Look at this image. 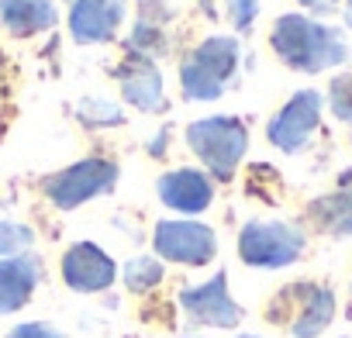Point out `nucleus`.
<instances>
[{
    "label": "nucleus",
    "instance_id": "f257e3e1",
    "mask_svg": "<svg viewBox=\"0 0 352 338\" xmlns=\"http://www.w3.org/2000/svg\"><path fill=\"white\" fill-rule=\"evenodd\" d=\"M276 59L297 73H324L349 59L345 35L307 14H280L270 32Z\"/></svg>",
    "mask_w": 352,
    "mask_h": 338
},
{
    "label": "nucleus",
    "instance_id": "f03ea898",
    "mask_svg": "<svg viewBox=\"0 0 352 338\" xmlns=\"http://www.w3.org/2000/svg\"><path fill=\"white\" fill-rule=\"evenodd\" d=\"M239 69V42L232 35H214L201 42L180 66V87L187 100H218Z\"/></svg>",
    "mask_w": 352,
    "mask_h": 338
},
{
    "label": "nucleus",
    "instance_id": "7ed1b4c3",
    "mask_svg": "<svg viewBox=\"0 0 352 338\" xmlns=\"http://www.w3.org/2000/svg\"><path fill=\"white\" fill-rule=\"evenodd\" d=\"M187 145L194 148V155L211 169V177L228 183L235 177L239 162L249 152V131L239 117H201L194 124H187Z\"/></svg>",
    "mask_w": 352,
    "mask_h": 338
},
{
    "label": "nucleus",
    "instance_id": "20e7f679",
    "mask_svg": "<svg viewBox=\"0 0 352 338\" xmlns=\"http://www.w3.org/2000/svg\"><path fill=\"white\" fill-rule=\"evenodd\" d=\"M307 249V235L290 221H249L239 232V256L252 269H287Z\"/></svg>",
    "mask_w": 352,
    "mask_h": 338
},
{
    "label": "nucleus",
    "instance_id": "39448f33",
    "mask_svg": "<svg viewBox=\"0 0 352 338\" xmlns=\"http://www.w3.org/2000/svg\"><path fill=\"white\" fill-rule=\"evenodd\" d=\"M118 183V162L111 159H80L45 180V197L59 211H73L100 194H111Z\"/></svg>",
    "mask_w": 352,
    "mask_h": 338
},
{
    "label": "nucleus",
    "instance_id": "423d86ee",
    "mask_svg": "<svg viewBox=\"0 0 352 338\" xmlns=\"http://www.w3.org/2000/svg\"><path fill=\"white\" fill-rule=\"evenodd\" d=\"M152 249L159 259L176 266H208L218 256V235L204 221L194 218H169L159 221L152 232Z\"/></svg>",
    "mask_w": 352,
    "mask_h": 338
},
{
    "label": "nucleus",
    "instance_id": "0eeeda50",
    "mask_svg": "<svg viewBox=\"0 0 352 338\" xmlns=\"http://www.w3.org/2000/svg\"><path fill=\"white\" fill-rule=\"evenodd\" d=\"M176 300H180L184 314L194 324H204V328H239V321L245 317V311L239 307V300L228 290V273L225 269L214 273L208 283L184 286Z\"/></svg>",
    "mask_w": 352,
    "mask_h": 338
},
{
    "label": "nucleus",
    "instance_id": "6e6552de",
    "mask_svg": "<svg viewBox=\"0 0 352 338\" xmlns=\"http://www.w3.org/2000/svg\"><path fill=\"white\" fill-rule=\"evenodd\" d=\"M321 93L318 90H300V93H294L273 117H270V124H266V138L280 148V152H287V155H294V152H300L311 138H314V131H318V124H321Z\"/></svg>",
    "mask_w": 352,
    "mask_h": 338
},
{
    "label": "nucleus",
    "instance_id": "1a4fd4ad",
    "mask_svg": "<svg viewBox=\"0 0 352 338\" xmlns=\"http://www.w3.org/2000/svg\"><path fill=\"white\" fill-rule=\"evenodd\" d=\"M59 269H63V283L76 293H104L118 280L114 259L97 242H73Z\"/></svg>",
    "mask_w": 352,
    "mask_h": 338
},
{
    "label": "nucleus",
    "instance_id": "9d476101",
    "mask_svg": "<svg viewBox=\"0 0 352 338\" xmlns=\"http://www.w3.org/2000/svg\"><path fill=\"white\" fill-rule=\"evenodd\" d=\"M159 201L169 211H180V214H204L214 201V183L211 177H204L201 169H173V173H162L155 183Z\"/></svg>",
    "mask_w": 352,
    "mask_h": 338
},
{
    "label": "nucleus",
    "instance_id": "9b49d317",
    "mask_svg": "<svg viewBox=\"0 0 352 338\" xmlns=\"http://www.w3.org/2000/svg\"><path fill=\"white\" fill-rule=\"evenodd\" d=\"M124 21V0H73L69 4V35L80 45L111 42Z\"/></svg>",
    "mask_w": 352,
    "mask_h": 338
},
{
    "label": "nucleus",
    "instance_id": "f8f14e48",
    "mask_svg": "<svg viewBox=\"0 0 352 338\" xmlns=\"http://www.w3.org/2000/svg\"><path fill=\"white\" fill-rule=\"evenodd\" d=\"M118 83H121V97H124L131 107H138V111H145V114L162 111L166 90H162V73L155 69L152 59H145V56H128V59L121 63V69H118Z\"/></svg>",
    "mask_w": 352,
    "mask_h": 338
},
{
    "label": "nucleus",
    "instance_id": "ddd939ff",
    "mask_svg": "<svg viewBox=\"0 0 352 338\" xmlns=\"http://www.w3.org/2000/svg\"><path fill=\"white\" fill-rule=\"evenodd\" d=\"M42 283V259L25 252L14 259H0V314H18Z\"/></svg>",
    "mask_w": 352,
    "mask_h": 338
},
{
    "label": "nucleus",
    "instance_id": "4468645a",
    "mask_svg": "<svg viewBox=\"0 0 352 338\" xmlns=\"http://www.w3.org/2000/svg\"><path fill=\"white\" fill-rule=\"evenodd\" d=\"M297 311H294V321H290V335L294 338H318L331 317H335V293L328 286H318V283H297Z\"/></svg>",
    "mask_w": 352,
    "mask_h": 338
},
{
    "label": "nucleus",
    "instance_id": "2eb2a0df",
    "mask_svg": "<svg viewBox=\"0 0 352 338\" xmlns=\"http://www.w3.org/2000/svg\"><path fill=\"white\" fill-rule=\"evenodd\" d=\"M0 21L18 38L56 25V0H0Z\"/></svg>",
    "mask_w": 352,
    "mask_h": 338
},
{
    "label": "nucleus",
    "instance_id": "dca6fc26",
    "mask_svg": "<svg viewBox=\"0 0 352 338\" xmlns=\"http://www.w3.org/2000/svg\"><path fill=\"white\" fill-rule=\"evenodd\" d=\"M307 218H311L314 228H321L324 235H335V238L352 235V187L318 197V201L307 207Z\"/></svg>",
    "mask_w": 352,
    "mask_h": 338
},
{
    "label": "nucleus",
    "instance_id": "f3484780",
    "mask_svg": "<svg viewBox=\"0 0 352 338\" xmlns=\"http://www.w3.org/2000/svg\"><path fill=\"white\" fill-rule=\"evenodd\" d=\"M121 276H124V286L131 293H148V290H155L162 283L166 269H162V262L155 256H135V259L124 262V273Z\"/></svg>",
    "mask_w": 352,
    "mask_h": 338
},
{
    "label": "nucleus",
    "instance_id": "a211bd4d",
    "mask_svg": "<svg viewBox=\"0 0 352 338\" xmlns=\"http://www.w3.org/2000/svg\"><path fill=\"white\" fill-rule=\"evenodd\" d=\"M76 117L87 128H118V124H124V111L114 100H104V97H83L76 104Z\"/></svg>",
    "mask_w": 352,
    "mask_h": 338
},
{
    "label": "nucleus",
    "instance_id": "6ab92c4d",
    "mask_svg": "<svg viewBox=\"0 0 352 338\" xmlns=\"http://www.w3.org/2000/svg\"><path fill=\"white\" fill-rule=\"evenodd\" d=\"M32 245H35V232H32L28 225H18V221L0 218V259L25 256Z\"/></svg>",
    "mask_w": 352,
    "mask_h": 338
},
{
    "label": "nucleus",
    "instance_id": "aec40b11",
    "mask_svg": "<svg viewBox=\"0 0 352 338\" xmlns=\"http://www.w3.org/2000/svg\"><path fill=\"white\" fill-rule=\"evenodd\" d=\"M131 49L135 56H145V59H155L169 49L166 35H162V25H148V21H138L131 28Z\"/></svg>",
    "mask_w": 352,
    "mask_h": 338
},
{
    "label": "nucleus",
    "instance_id": "412c9836",
    "mask_svg": "<svg viewBox=\"0 0 352 338\" xmlns=\"http://www.w3.org/2000/svg\"><path fill=\"white\" fill-rule=\"evenodd\" d=\"M328 107L338 121L352 124V73H338L328 87Z\"/></svg>",
    "mask_w": 352,
    "mask_h": 338
},
{
    "label": "nucleus",
    "instance_id": "4be33fe9",
    "mask_svg": "<svg viewBox=\"0 0 352 338\" xmlns=\"http://www.w3.org/2000/svg\"><path fill=\"white\" fill-rule=\"evenodd\" d=\"M225 8H228V18L239 32H249L259 18V0H225Z\"/></svg>",
    "mask_w": 352,
    "mask_h": 338
},
{
    "label": "nucleus",
    "instance_id": "5701e85b",
    "mask_svg": "<svg viewBox=\"0 0 352 338\" xmlns=\"http://www.w3.org/2000/svg\"><path fill=\"white\" fill-rule=\"evenodd\" d=\"M8 338H66V335L56 324H49V321H25V324L11 328Z\"/></svg>",
    "mask_w": 352,
    "mask_h": 338
},
{
    "label": "nucleus",
    "instance_id": "b1692460",
    "mask_svg": "<svg viewBox=\"0 0 352 338\" xmlns=\"http://www.w3.org/2000/svg\"><path fill=\"white\" fill-rule=\"evenodd\" d=\"M169 8H166V0H138V21H148V25H162L169 21Z\"/></svg>",
    "mask_w": 352,
    "mask_h": 338
},
{
    "label": "nucleus",
    "instance_id": "393cba45",
    "mask_svg": "<svg viewBox=\"0 0 352 338\" xmlns=\"http://www.w3.org/2000/svg\"><path fill=\"white\" fill-rule=\"evenodd\" d=\"M166 145H169V131L162 128V131H159V135L152 138V145H148V152H152V155H162V148H166Z\"/></svg>",
    "mask_w": 352,
    "mask_h": 338
},
{
    "label": "nucleus",
    "instance_id": "a878e982",
    "mask_svg": "<svg viewBox=\"0 0 352 338\" xmlns=\"http://www.w3.org/2000/svg\"><path fill=\"white\" fill-rule=\"evenodd\" d=\"M297 4H304V8H311V11H328L331 4H338V0H297Z\"/></svg>",
    "mask_w": 352,
    "mask_h": 338
},
{
    "label": "nucleus",
    "instance_id": "bb28decb",
    "mask_svg": "<svg viewBox=\"0 0 352 338\" xmlns=\"http://www.w3.org/2000/svg\"><path fill=\"white\" fill-rule=\"evenodd\" d=\"M345 18H349V25H352V0H345Z\"/></svg>",
    "mask_w": 352,
    "mask_h": 338
},
{
    "label": "nucleus",
    "instance_id": "cd10ccee",
    "mask_svg": "<svg viewBox=\"0 0 352 338\" xmlns=\"http://www.w3.org/2000/svg\"><path fill=\"white\" fill-rule=\"evenodd\" d=\"M239 338H259V335H239Z\"/></svg>",
    "mask_w": 352,
    "mask_h": 338
},
{
    "label": "nucleus",
    "instance_id": "c85d7f7f",
    "mask_svg": "<svg viewBox=\"0 0 352 338\" xmlns=\"http://www.w3.org/2000/svg\"><path fill=\"white\" fill-rule=\"evenodd\" d=\"M184 338H190V335H184Z\"/></svg>",
    "mask_w": 352,
    "mask_h": 338
}]
</instances>
